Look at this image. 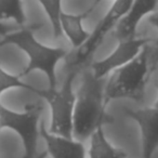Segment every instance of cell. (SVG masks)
<instances>
[{"instance_id":"6da1fadb","label":"cell","mask_w":158,"mask_h":158,"mask_svg":"<svg viewBox=\"0 0 158 158\" xmlns=\"http://www.w3.org/2000/svg\"><path fill=\"white\" fill-rule=\"evenodd\" d=\"M105 80L97 78L92 70H86L77 90L73 114V138L81 142L104 123L114 119L106 113L104 103Z\"/></svg>"},{"instance_id":"ba28073f","label":"cell","mask_w":158,"mask_h":158,"mask_svg":"<svg viewBox=\"0 0 158 158\" xmlns=\"http://www.w3.org/2000/svg\"><path fill=\"white\" fill-rule=\"evenodd\" d=\"M158 8V1L156 0H135L132 1L130 9L125 15L120 18L116 26L114 27L113 36L118 42L128 41L136 38L138 26L141 20L145 15H149Z\"/></svg>"},{"instance_id":"ac0fdd59","label":"cell","mask_w":158,"mask_h":158,"mask_svg":"<svg viewBox=\"0 0 158 158\" xmlns=\"http://www.w3.org/2000/svg\"><path fill=\"white\" fill-rule=\"evenodd\" d=\"M47 156H48V153H47V151H44V152H42V153L38 154L36 158H47Z\"/></svg>"},{"instance_id":"4fadbf2b","label":"cell","mask_w":158,"mask_h":158,"mask_svg":"<svg viewBox=\"0 0 158 158\" xmlns=\"http://www.w3.org/2000/svg\"><path fill=\"white\" fill-rule=\"evenodd\" d=\"M12 20L20 27L26 26V15L20 0H0V23Z\"/></svg>"},{"instance_id":"9a60e30c","label":"cell","mask_w":158,"mask_h":158,"mask_svg":"<svg viewBox=\"0 0 158 158\" xmlns=\"http://www.w3.org/2000/svg\"><path fill=\"white\" fill-rule=\"evenodd\" d=\"M13 88L26 89V90L31 91V92L36 93V94H37L38 90H39V89L35 88V87L31 86V85L23 82L21 80L20 76H15V75H11L9 73H7L0 65V97L5 91Z\"/></svg>"},{"instance_id":"30bf717a","label":"cell","mask_w":158,"mask_h":158,"mask_svg":"<svg viewBox=\"0 0 158 158\" xmlns=\"http://www.w3.org/2000/svg\"><path fill=\"white\" fill-rule=\"evenodd\" d=\"M39 134L46 141L47 153L52 158H86V149L81 142L50 133L44 121H40Z\"/></svg>"},{"instance_id":"e0dca14e","label":"cell","mask_w":158,"mask_h":158,"mask_svg":"<svg viewBox=\"0 0 158 158\" xmlns=\"http://www.w3.org/2000/svg\"><path fill=\"white\" fill-rule=\"evenodd\" d=\"M147 21H148V23H151V24L153 25L155 28H157V31H158V11H155V12H153L152 14H149ZM155 44H156V47L158 48V39L156 40Z\"/></svg>"},{"instance_id":"2e32d148","label":"cell","mask_w":158,"mask_h":158,"mask_svg":"<svg viewBox=\"0 0 158 158\" xmlns=\"http://www.w3.org/2000/svg\"><path fill=\"white\" fill-rule=\"evenodd\" d=\"M25 27V26H24ZM23 28V27L18 26L16 24H10V23H0V35L1 36H7L8 34H11L13 31H16L19 29Z\"/></svg>"},{"instance_id":"5bb4252c","label":"cell","mask_w":158,"mask_h":158,"mask_svg":"<svg viewBox=\"0 0 158 158\" xmlns=\"http://www.w3.org/2000/svg\"><path fill=\"white\" fill-rule=\"evenodd\" d=\"M39 3L42 6L44 12L49 16V20L52 25V34L54 39H59L63 36L61 25L62 2L59 0H40Z\"/></svg>"},{"instance_id":"8fae6325","label":"cell","mask_w":158,"mask_h":158,"mask_svg":"<svg viewBox=\"0 0 158 158\" xmlns=\"http://www.w3.org/2000/svg\"><path fill=\"white\" fill-rule=\"evenodd\" d=\"M100 1H94L90 5V7L82 13L79 14H69L62 12L61 14V25L63 34H65L66 37L72 42L73 47L76 49L80 48L86 42L90 34L86 31L82 26V22L86 20L97 8Z\"/></svg>"},{"instance_id":"3957f363","label":"cell","mask_w":158,"mask_h":158,"mask_svg":"<svg viewBox=\"0 0 158 158\" xmlns=\"http://www.w3.org/2000/svg\"><path fill=\"white\" fill-rule=\"evenodd\" d=\"M41 25H28L23 28L8 34L0 40V47L14 44L23 50L28 56V64L19 76L22 78L34 70H40L48 78L49 88H56V65L62 59L66 57L67 51L62 48H51L40 44L34 36V31Z\"/></svg>"},{"instance_id":"7c38bea8","label":"cell","mask_w":158,"mask_h":158,"mask_svg":"<svg viewBox=\"0 0 158 158\" xmlns=\"http://www.w3.org/2000/svg\"><path fill=\"white\" fill-rule=\"evenodd\" d=\"M89 158H127V154L121 148L114 147L106 139L103 127H100L90 136Z\"/></svg>"},{"instance_id":"5b68a950","label":"cell","mask_w":158,"mask_h":158,"mask_svg":"<svg viewBox=\"0 0 158 158\" xmlns=\"http://www.w3.org/2000/svg\"><path fill=\"white\" fill-rule=\"evenodd\" d=\"M42 110L44 106L37 103L26 104L24 106V112L22 113L13 112L0 103V129L8 128L19 134L24 147L22 158L37 157L39 135L38 123Z\"/></svg>"},{"instance_id":"52a82bcc","label":"cell","mask_w":158,"mask_h":158,"mask_svg":"<svg viewBox=\"0 0 158 158\" xmlns=\"http://www.w3.org/2000/svg\"><path fill=\"white\" fill-rule=\"evenodd\" d=\"M151 39L135 38L128 41L118 42V46L107 57L92 64V73L97 78L104 79V77L110 72L118 69L131 62L138 56L140 51L145 44H151Z\"/></svg>"},{"instance_id":"277c9868","label":"cell","mask_w":158,"mask_h":158,"mask_svg":"<svg viewBox=\"0 0 158 158\" xmlns=\"http://www.w3.org/2000/svg\"><path fill=\"white\" fill-rule=\"evenodd\" d=\"M78 73V70H69L60 89L48 88L46 90H38L37 94L50 105L51 125L48 131L55 135L73 139V114L76 100L73 84Z\"/></svg>"},{"instance_id":"7a4b0ae2","label":"cell","mask_w":158,"mask_h":158,"mask_svg":"<svg viewBox=\"0 0 158 158\" xmlns=\"http://www.w3.org/2000/svg\"><path fill=\"white\" fill-rule=\"evenodd\" d=\"M157 64L158 49L145 44L138 56L112 73L104 88L105 105L115 99L143 101L146 84Z\"/></svg>"},{"instance_id":"8992f818","label":"cell","mask_w":158,"mask_h":158,"mask_svg":"<svg viewBox=\"0 0 158 158\" xmlns=\"http://www.w3.org/2000/svg\"><path fill=\"white\" fill-rule=\"evenodd\" d=\"M131 5V0H118V1L113 2L110 9L100 20L93 31L89 35L86 42L80 48L77 49V52L73 61L67 62L68 72L69 70H78L79 72V68L92 59L93 54L95 53L97 49L101 46L106 35L110 33V29L116 26L121 16L125 15L126 12L130 9Z\"/></svg>"},{"instance_id":"d6986e66","label":"cell","mask_w":158,"mask_h":158,"mask_svg":"<svg viewBox=\"0 0 158 158\" xmlns=\"http://www.w3.org/2000/svg\"><path fill=\"white\" fill-rule=\"evenodd\" d=\"M156 88H157V92H158V82H156ZM154 107L158 110V98H157V100H156L155 104H154Z\"/></svg>"},{"instance_id":"9c48e42d","label":"cell","mask_w":158,"mask_h":158,"mask_svg":"<svg viewBox=\"0 0 158 158\" xmlns=\"http://www.w3.org/2000/svg\"><path fill=\"white\" fill-rule=\"evenodd\" d=\"M125 113L140 127L143 158H153L158 148V110L155 107L126 110Z\"/></svg>"}]
</instances>
